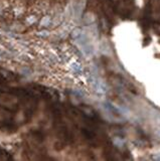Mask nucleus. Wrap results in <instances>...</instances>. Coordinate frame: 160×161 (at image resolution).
Returning a JSON list of instances; mask_svg holds the SVG:
<instances>
[{
  "instance_id": "f257e3e1",
  "label": "nucleus",
  "mask_w": 160,
  "mask_h": 161,
  "mask_svg": "<svg viewBox=\"0 0 160 161\" xmlns=\"http://www.w3.org/2000/svg\"><path fill=\"white\" fill-rule=\"evenodd\" d=\"M153 159H155V160H160V153H158V154H156L155 156H153Z\"/></svg>"
},
{
  "instance_id": "f03ea898",
  "label": "nucleus",
  "mask_w": 160,
  "mask_h": 161,
  "mask_svg": "<svg viewBox=\"0 0 160 161\" xmlns=\"http://www.w3.org/2000/svg\"><path fill=\"white\" fill-rule=\"evenodd\" d=\"M159 135H160V130H159Z\"/></svg>"
}]
</instances>
